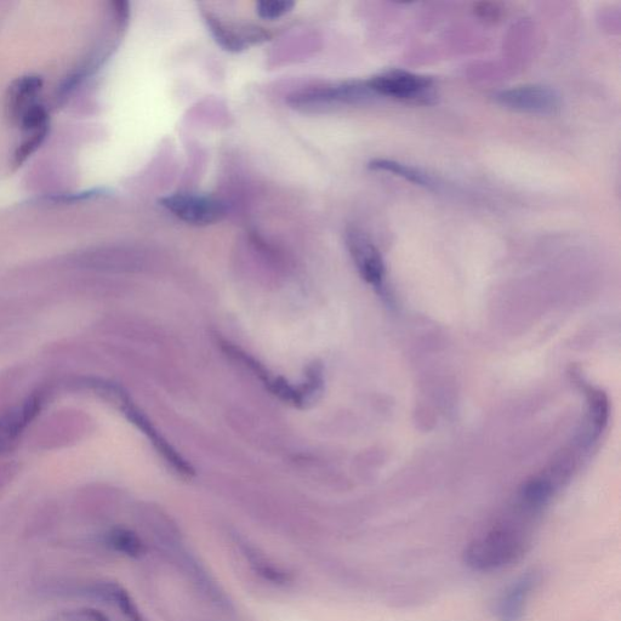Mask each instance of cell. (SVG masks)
Instances as JSON below:
<instances>
[{"label":"cell","instance_id":"cell-1","mask_svg":"<svg viewBox=\"0 0 621 621\" xmlns=\"http://www.w3.org/2000/svg\"><path fill=\"white\" fill-rule=\"evenodd\" d=\"M529 545L527 534L510 526H498L470 541L464 561L478 572H492L520 560Z\"/></svg>","mask_w":621,"mask_h":621},{"label":"cell","instance_id":"cell-2","mask_svg":"<svg viewBox=\"0 0 621 621\" xmlns=\"http://www.w3.org/2000/svg\"><path fill=\"white\" fill-rule=\"evenodd\" d=\"M494 101L507 110L544 116L555 115L562 106L560 94L555 89L540 84L501 90L494 95Z\"/></svg>","mask_w":621,"mask_h":621},{"label":"cell","instance_id":"cell-3","mask_svg":"<svg viewBox=\"0 0 621 621\" xmlns=\"http://www.w3.org/2000/svg\"><path fill=\"white\" fill-rule=\"evenodd\" d=\"M159 203L179 220L195 226L216 224L226 215L225 204L219 199L193 193H176Z\"/></svg>","mask_w":621,"mask_h":621},{"label":"cell","instance_id":"cell-4","mask_svg":"<svg viewBox=\"0 0 621 621\" xmlns=\"http://www.w3.org/2000/svg\"><path fill=\"white\" fill-rule=\"evenodd\" d=\"M367 87L372 94L401 101H418L429 96L432 89L430 78L412 72L396 70L379 74Z\"/></svg>","mask_w":621,"mask_h":621},{"label":"cell","instance_id":"cell-5","mask_svg":"<svg viewBox=\"0 0 621 621\" xmlns=\"http://www.w3.org/2000/svg\"><path fill=\"white\" fill-rule=\"evenodd\" d=\"M347 246L362 277L374 288H383L386 269L383 256L374 243L363 232L350 230L347 232Z\"/></svg>","mask_w":621,"mask_h":621},{"label":"cell","instance_id":"cell-6","mask_svg":"<svg viewBox=\"0 0 621 621\" xmlns=\"http://www.w3.org/2000/svg\"><path fill=\"white\" fill-rule=\"evenodd\" d=\"M79 594L94 598L119 609L128 621H146L123 586L115 581L98 580L85 585Z\"/></svg>","mask_w":621,"mask_h":621},{"label":"cell","instance_id":"cell-7","mask_svg":"<svg viewBox=\"0 0 621 621\" xmlns=\"http://www.w3.org/2000/svg\"><path fill=\"white\" fill-rule=\"evenodd\" d=\"M535 584H537V574L527 573L504 591L497 605L500 621H523L527 601Z\"/></svg>","mask_w":621,"mask_h":621},{"label":"cell","instance_id":"cell-8","mask_svg":"<svg viewBox=\"0 0 621 621\" xmlns=\"http://www.w3.org/2000/svg\"><path fill=\"white\" fill-rule=\"evenodd\" d=\"M39 406H41V401L37 397H32L16 412L10 413L0 420V449L7 448L16 440L25 426L37 414Z\"/></svg>","mask_w":621,"mask_h":621},{"label":"cell","instance_id":"cell-9","mask_svg":"<svg viewBox=\"0 0 621 621\" xmlns=\"http://www.w3.org/2000/svg\"><path fill=\"white\" fill-rule=\"evenodd\" d=\"M42 79L39 77H24L15 82L10 88L9 108L11 115L21 117L28 108L33 106L32 99L42 89Z\"/></svg>","mask_w":621,"mask_h":621},{"label":"cell","instance_id":"cell-10","mask_svg":"<svg viewBox=\"0 0 621 621\" xmlns=\"http://www.w3.org/2000/svg\"><path fill=\"white\" fill-rule=\"evenodd\" d=\"M105 541L113 551L130 558H140L146 551L144 541L139 535L125 528L112 529L106 534Z\"/></svg>","mask_w":621,"mask_h":621},{"label":"cell","instance_id":"cell-11","mask_svg":"<svg viewBox=\"0 0 621 621\" xmlns=\"http://www.w3.org/2000/svg\"><path fill=\"white\" fill-rule=\"evenodd\" d=\"M369 168L376 170V172L395 174L404 180L412 182L414 185L429 188L434 186V181H432L429 175L420 172L419 169L409 167V165L391 161V159H375V161L370 162Z\"/></svg>","mask_w":621,"mask_h":621},{"label":"cell","instance_id":"cell-12","mask_svg":"<svg viewBox=\"0 0 621 621\" xmlns=\"http://www.w3.org/2000/svg\"><path fill=\"white\" fill-rule=\"evenodd\" d=\"M47 621H111L104 613L95 608H77L61 612Z\"/></svg>","mask_w":621,"mask_h":621},{"label":"cell","instance_id":"cell-13","mask_svg":"<svg viewBox=\"0 0 621 621\" xmlns=\"http://www.w3.org/2000/svg\"><path fill=\"white\" fill-rule=\"evenodd\" d=\"M294 7L293 2L288 0H273V2H260L256 5V11L261 19L277 20L279 17L286 15Z\"/></svg>","mask_w":621,"mask_h":621},{"label":"cell","instance_id":"cell-14","mask_svg":"<svg viewBox=\"0 0 621 621\" xmlns=\"http://www.w3.org/2000/svg\"><path fill=\"white\" fill-rule=\"evenodd\" d=\"M591 406H594V417L596 424L605 423L607 415V401L603 398L600 392L594 393Z\"/></svg>","mask_w":621,"mask_h":621}]
</instances>
